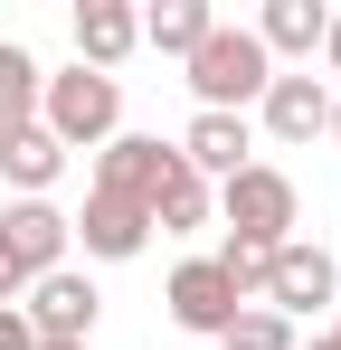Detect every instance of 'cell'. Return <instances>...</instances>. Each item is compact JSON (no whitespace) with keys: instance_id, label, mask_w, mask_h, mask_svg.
<instances>
[{"instance_id":"cell-6","label":"cell","mask_w":341,"mask_h":350,"mask_svg":"<svg viewBox=\"0 0 341 350\" xmlns=\"http://www.w3.org/2000/svg\"><path fill=\"white\" fill-rule=\"evenodd\" d=\"M341 293V265L323 256V246H303V237H284L275 265H266V312H284V322H303V312H323Z\"/></svg>"},{"instance_id":"cell-19","label":"cell","mask_w":341,"mask_h":350,"mask_svg":"<svg viewBox=\"0 0 341 350\" xmlns=\"http://www.w3.org/2000/svg\"><path fill=\"white\" fill-rule=\"evenodd\" d=\"M218 341H227V350H294V322H284V312H266V303H247Z\"/></svg>"},{"instance_id":"cell-13","label":"cell","mask_w":341,"mask_h":350,"mask_svg":"<svg viewBox=\"0 0 341 350\" xmlns=\"http://www.w3.org/2000/svg\"><path fill=\"white\" fill-rule=\"evenodd\" d=\"M66 171V142H57L48 123H19V133H0V180L19 189V199H48V180Z\"/></svg>"},{"instance_id":"cell-3","label":"cell","mask_w":341,"mask_h":350,"mask_svg":"<svg viewBox=\"0 0 341 350\" xmlns=\"http://www.w3.org/2000/svg\"><path fill=\"white\" fill-rule=\"evenodd\" d=\"M209 199H218L227 237H247V246H284V237H294V218H303V199H294V180H284L275 161H247V171L218 180Z\"/></svg>"},{"instance_id":"cell-18","label":"cell","mask_w":341,"mask_h":350,"mask_svg":"<svg viewBox=\"0 0 341 350\" xmlns=\"http://www.w3.org/2000/svg\"><path fill=\"white\" fill-rule=\"evenodd\" d=\"M209 265L227 275V293H237V303H266V265H275V246H247V237H227Z\"/></svg>"},{"instance_id":"cell-17","label":"cell","mask_w":341,"mask_h":350,"mask_svg":"<svg viewBox=\"0 0 341 350\" xmlns=\"http://www.w3.org/2000/svg\"><path fill=\"white\" fill-rule=\"evenodd\" d=\"M209 208H218V199H209V180H199V171H170L162 189H152V228H162V237L209 228Z\"/></svg>"},{"instance_id":"cell-5","label":"cell","mask_w":341,"mask_h":350,"mask_svg":"<svg viewBox=\"0 0 341 350\" xmlns=\"http://www.w3.org/2000/svg\"><path fill=\"white\" fill-rule=\"evenodd\" d=\"M180 171V152H170L162 133H114L105 152H95V199H123V208H142L152 218V189Z\"/></svg>"},{"instance_id":"cell-10","label":"cell","mask_w":341,"mask_h":350,"mask_svg":"<svg viewBox=\"0 0 341 350\" xmlns=\"http://www.w3.org/2000/svg\"><path fill=\"white\" fill-rule=\"evenodd\" d=\"M133 48H142V10H123V0H86V10H76V66L114 76Z\"/></svg>"},{"instance_id":"cell-16","label":"cell","mask_w":341,"mask_h":350,"mask_svg":"<svg viewBox=\"0 0 341 350\" xmlns=\"http://www.w3.org/2000/svg\"><path fill=\"white\" fill-rule=\"evenodd\" d=\"M38 85H48V66L29 57L19 38H0V133H19V123H38Z\"/></svg>"},{"instance_id":"cell-14","label":"cell","mask_w":341,"mask_h":350,"mask_svg":"<svg viewBox=\"0 0 341 350\" xmlns=\"http://www.w3.org/2000/svg\"><path fill=\"white\" fill-rule=\"evenodd\" d=\"M323 29H332V10H323V0H266L256 48H266V57H313V48H323Z\"/></svg>"},{"instance_id":"cell-15","label":"cell","mask_w":341,"mask_h":350,"mask_svg":"<svg viewBox=\"0 0 341 350\" xmlns=\"http://www.w3.org/2000/svg\"><path fill=\"white\" fill-rule=\"evenodd\" d=\"M209 29H218L209 0H162V10H142V48H162V57H190Z\"/></svg>"},{"instance_id":"cell-1","label":"cell","mask_w":341,"mask_h":350,"mask_svg":"<svg viewBox=\"0 0 341 350\" xmlns=\"http://www.w3.org/2000/svg\"><path fill=\"white\" fill-rule=\"evenodd\" d=\"M180 66H190V95H199V114H247V105L275 85V57L256 48V29H227V19H218V29H209V38H199Z\"/></svg>"},{"instance_id":"cell-11","label":"cell","mask_w":341,"mask_h":350,"mask_svg":"<svg viewBox=\"0 0 341 350\" xmlns=\"http://www.w3.org/2000/svg\"><path fill=\"white\" fill-rule=\"evenodd\" d=\"M256 114L275 142H313L323 123H332V95H323V76H275L266 95H256Z\"/></svg>"},{"instance_id":"cell-24","label":"cell","mask_w":341,"mask_h":350,"mask_svg":"<svg viewBox=\"0 0 341 350\" xmlns=\"http://www.w3.org/2000/svg\"><path fill=\"white\" fill-rule=\"evenodd\" d=\"M38 350H76V341H38Z\"/></svg>"},{"instance_id":"cell-9","label":"cell","mask_w":341,"mask_h":350,"mask_svg":"<svg viewBox=\"0 0 341 350\" xmlns=\"http://www.w3.org/2000/svg\"><path fill=\"white\" fill-rule=\"evenodd\" d=\"M170 152H180V171H199V180H237L247 152H256V133H247V114H190V133Z\"/></svg>"},{"instance_id":"cell-22","label":"cell","mask_w":341,"mask_h":350,"mask_svg":"<svg viewBox=\"0 0 341 350\" xmlns=\"http://www.w3.org/2000/svg\"><path fill=\"white\" fill-rule=\"evenodd\" d=\"M294 350H341V322H332V332H313V341H294Z\"/></svg>"},{"instance_id":"cell-4","label":"cell","mask_w":341,"mask_h":350,"mask_svg":"<svg viewBox=\"0 0 341 350\" xmlns=\"http://www.w3.org/2000/svg\"><path fill=\"white\" fill-rule=\"evenodd\" d=\"M66 246H76V237H66V218H57L48 199H10V208H0V303L29 293L38 275H57Z\"/></svg>"},{"instance_id":"cell-23","label":"cell","mask_w":341,"mask_h":350,"mask_svg":"<svg viewBox=\"0 0 341 350\" xmlns=\"http://www.w3.org/2000/svg\"><path fill=\"white\" fill-rule=\"evenodd\" d=\"M323 133H332V142H341V95H332V123H323Z\"/></svg>"},{"instance_id":"cell-12","label":"cell","mask_w":341,"mask_h":350,"mask_svg":"<svg viewBox=\"0 0 341 350\" xmlns=\"http://www.w3.org/2000/svg\"><path fill=\"white\" fill-rule=\"evenodd\" d=\"M66 237H86V256L123 265V256H142V246H152V218H142V208H123V199H95V189H86V218H66Z\"/></svg>"},{"instance_id":"cell-8","label":"cell","mask_w":341,"mask_h":350,"mask_svg":"<svg viewBox=\"0 0 341 350\" xmlns=\"http://www.w3.org/2000/svg\"><path fill=\"white\" fill-rule=\"evenodd\" d=\"M170 322H180V332H209V341H218L227 322H237V312H247V303H237V293H227V275L218 265H209V256H190V265H170Z\"/></svg>"},{"instance_id":"cell-20","label":"cell","mask_w":341,"mask_h":350,"mask_svg":"<svg viewBox=\"0 0 341 350\" xmlns=\"http://www.w3.org/2000/svg\"><path fill=\"white\" fill-rule=\"evenodd\" d=\"M0 350H38V341H29V322H19V303H0Z\"/></svg>"},{"instance_id":"cell-21","label":"cell","mask_w":341,"mask_h":350,"mask_svg":"<svg viewBox=\"0 0 341 350\" xmlns=\"http://www.w3.org/2000/svg\"><path fill=\"white\" fill-rule=\"evenodd\" d=\"M323 57H332V76H341V19H332V29H323Z\"/></svg>"},{"instance_id":"cell-2","label":"cell","mask_w":341,"mask_h":350,"mask_svg":"<svg viewBox=\"0 0 341 350\" xmlns=\"http://www.w3.org/2000/svg\"><path fill=\"white\" fill-rule=\"evenodd\" d=\"M38 123H48L66 152H76V142H86V152H105L114 123H123V85H114V76H95V66H66V76H48V85H38Z\"/></svg>"},{"instance_id":"cell-7","label":"cell","mask_w":341,"mask_h":350,"mask_svg":"<svg viewBox=\"0 0 341 350\" xmlns=\"http://www.w3.org/2000/svg\"><path fill=\"white\" fill-rule=\"evenodd\" d=\"M19 322H29V341H76V350H86V341H95V284L57 265V275L29 284V312H19Z\"/></svg>"}]
</instances>
